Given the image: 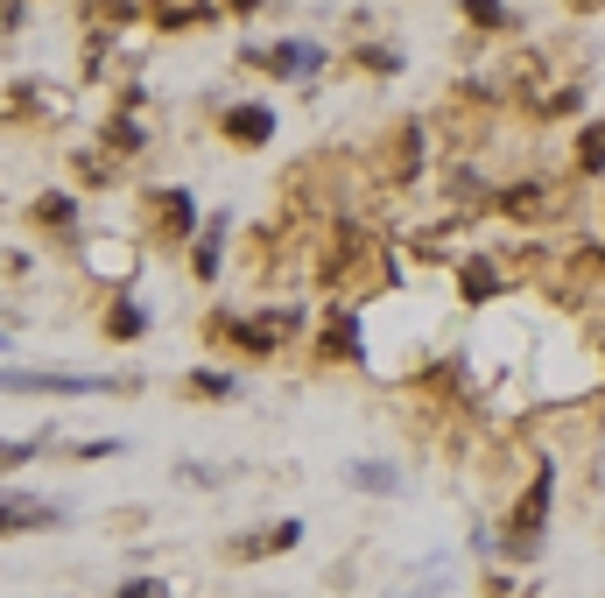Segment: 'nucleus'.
I'll return each instance as SVG.
<instances>
[{"mask_svg": "<svg viewBox=\"0 0 605 598\" xmlns=\"http://www.w3.org/2000/svg\"><path fill=\"white\" fill-rule=\"evenodd\" d=\"M550 507H556V465H535L521 486V500L507 507V535H500V549H507L514 563L542 557V528H550Z\"/></svg>", "mask_w": 605, "mask_h": 598, "instance_id": "1", "label": "nucleus"}, {"mask_svg": "<svg viewBox=\"0 0 605 598\" xmlns=\"http://www.w3.org/2000/svg\"><path fill=\"white\" fill-rule=\"evenodd\" d=\"M8 395H113L106 373H0Z\"/></svg>", "mask_w": 605, "mask_h": 598, "instance_id": "2", "label": "nucleus"}, {"mask_svg": "<svg viewBox=\"0 0 605 598\" xmlns=\"http://www.w3.org/2000/svg\"><path fill=\"white\" fill-rule=\"evenodd\" d=\"M303 543V521H268L261 535H240L232 543V563H261V557H282V549Z\"/></svg>", "mask_w": 605, "mask_h": 598, "instance_id": "3", "label": "nucleus"}, {"mask_svg": "<svg viewBox=\"0 0 605 598\" xmlns=\"http://www.w3.org/2000/svg\"><path fill=\"white\" fill-rule=\"evenodd\" d=\"M56 507L50 500H0V535H28V528H56Z\"/></svg>", "mask_w": 605, "mask_h": 598, "instance_id": "4", "label": "nucleus"}, {"mask_svg": "<svg viewBox=\"0 0 605 598\" xmlns=\"http://www.w3.org/2000/svg\"><path fill=\"white\" fill-rule=\"evenodd\" d=\"M500 212H507V219H542V212H556V198H550V184H535V176H528V184H507V190H500Z\"/></svg>", "mask_w": 605, "mask_h": 598, "instance_id": "5", "label": "nucleus"}, {"mask_svg": "<svg viewBox=\"0 0 605 598\" xmlns=\"http://www.w3.org/2000/svg\"><path fill=\"white\" fill-rule=\"evenodd\" d=\"M226 134H232L240 148H261V141L275 134V113H268V107H232V113H226Z\"/></svg>", "mask_w": 605, "mask_h": 598, "instance_id": "6", "label": "nucleus"}, {"mask_svg": "<svg viewBox=\"0 0 605 598\" xmlns=\"http://www.w3.org/2000/svg\"><path fill=\"white\" fill-rule=\"evenodd\" d=\"M345 486H360V493H402V472L380 465V458H360V465L345 472Z\"/></svg>", "mask_w": 605, "mask_h": 598, "instance_id": "7", "label": "nucleus"}, {"mask_svg": "<svg viewBox=\"0 0 605 598\" xmlns=\"http://www.w3.org/2000/svg\"><path fill=\"white\" fill-rule=\"evenodd\" d=\"M457 282H465V303H493V296H500V267L479 261V253L465 261V275H457Z\"/></svg>", "mask_w": 605, "mask_h": 598, "instance_id": "8", "label": "nucleus"}, {"mask_svg": "<svg viewBox=\"0 0 605 598\" xmlns=\"http://www.w3.org/2000/svg\"><path fill=\"white\" fill-rule=\"evenodd\" d=\"M598 170H605V120L578 134V176H598Z\"/></svg>", "mask_w": 605, "mask_h": 598, "instance_id": "9", "label": "nucleus"}, {"mask_svg": "<svg viewBox=\"0 0 605 598\" xmlns=\"http://www.w3.org/2000/svg\"><path fill=\"white\" fill-rule=\"evenodd\" d=\"M261 64H275V71L289 78V71H317V50H310V42H282V50L261 57Z\"/></svg>", "mask_w": 605, "mask_h": 598, "instance_id": "10", "label": "nucleus"}, {"mask_svg": "<svg viewBox=\"0 0 605 598\" xmlns=\"http://www.w3.org/2000/svg\"><path fill=\"white\" fill-rule=\"evenodd\" d=\"M471 28H507V0H465Z\"/></svg>", "mask_w": 605, "mask_h": 598, "instance_id": "11", "label": "nucleus"}, {"mask_svg": "<svg viewBox=\"0 0 605 598\" xmlns=\"http://www.w3.org/2000/svg\"><path fill=\"white\" fill-rule=\"evenodd\" d=\"M190 267H198V275H204V282H212V275H218V226H212V233H204V239H198V253H190Z\"/></svg>", "mask_w": 605, "mask_h": 598, "instance_id": "12", "label": "nucleus"}, {"mask_svg": "<svg viewBox=\"0 0 605 598\" xmlns=\"http://www.w3.org/2000/svg\"><path fill=\"white\" fill-rule=\"evenodd\" d=\"M155 8L169 14V28H176V14H184V28H190V22H204V8H198V0H155Z\"/></svg>", "mask_w": 605, "mask_h": 598, "instance_id": "13", "label": "nucleus"}, {"mask_svg": "<svg viewBox=\"0 0 605 598\" xmlns=\"http://www.w3.org/2000/svg\"><path fill=\"white\" fill-rule=\"evenodd\" d=\"M106 332H113V338H135V332H141V310H113Z\"/></svg>", "mask_w": 605, "mask_h": 598, "instance_id": "14", "label": "nucleus"}, {"mask_svg": "<svg viewBox=\"0 0 605 598\" xmlns=\"http://www.w3.org/2000/svg\"><path fill=\"white\" fill-rule=\"evenodd\" d=\"M190 387H198V395H232V373H198Z\"/></svg>", "mask_w": 605, "mask_h": 598, "instance_id": "15", "label": "nucleus"}, {"mask_svg": "<svg viewBox=\"0 0 605 598\" xmlns=\"http://www.w3.org/2000/svg\"><path fill=\"white\" fill-rule=\"evenodd\" d=\"M106 598H162L155 585H121V591H106Z\"/></svg>", "mask_w": 605, "mask_h": 598, "instance_id": "16", "label": "nucleus"}, {"mask_svg": "<svg viewBox=\"0 0 605 598\" xmlns=\"http://www.w3.org/2000/svg\"><path fill=\"white\" fill-rule=\"evenodd\" d=\"M570 8H578V14H592V8H605V0H570Z\"/></svg>", "mask_w": 605, "mask_h": 598, "instance_id": "17", "label": "nucleus"}, {"mask_svg": "<svg viewBox=\"0 0 605 598\" xmlns=\"http://www.w3.org/2000/svg\"><path fill=\"white\" fill-rule=\"evenodd\" d=\"M232 8H261V0H232Z\"/></svg>", "mask_w": 605, "mask_h": 598, "instance_id": "18", "label": "nucleus"}]
</instances>
